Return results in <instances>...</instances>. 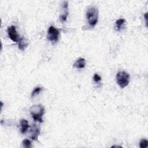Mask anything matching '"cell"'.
<instances>
[{
    "instance_id": "7",
    "label": "cell",
    "mask_w": 148,
    "mask_h": 148,
    "mask_svg": "<svg viewBox=\"0 0 148 148\" xmlns=\"http://www.w3.org/2000/svg\"><path fill=\"white\" fill-rule=\"evenodd\" d=\"M31 139L34 141H37L38 136L40 134V129L36 125H33L31 129Z\"/></svg>"
},
{
    "instance_id": "1",
    "label": "cell",
    "mask_w": 148,
    "mask_h": 148,
    "mask_svg": "<svg viewBox=\"0 0 148 148\" xmlns=\"http://www.w3.org/2000/svg\"><path fill=\"white\" fill-rule=\"evenodd\" d=\"M86 19L88 23L91 27H94L98 19V10L95 7H90L86 11Z\"/></svg>"
},
{
    "instance_id": "5",
    "label": "cell",
    "mask_w": 148,
    "mask_h": 148,
    "mask_svg": "<svg viewBox=\"0 0 148 148\" xmlns=\"http://www.w3.org/2000/svg\"><path fill=\"white\" fill-rule=\"evenodd\" d=\"M8 34L10 39L15 42H17L20 39L19 35L17 34L16 27L14 26H10L8 28Z\"/></svg>"
},
{
    "instance_id": "4",
    "label": "cell",
    "mask_w": 148,
    "mask_h": 148,
    "mask_svg": "<svg viewBox=\"0 0 148 148\" xmlns=\"http://www.w3.org/2000/svg\"><path fill=\"white\" fill-rule=\"evenodd\" d=\"M59 30L55 28L54 26H51L48 30L47 38L49 41L56 42L59 39Z\"/></svg>"
},
{
    "instance_id": "12",
    "label": "cell",
    "mask_w": 148,
    "mask_h": 148,
    "mask_svg": "<svg viewBox=\"0 0 148 148\" xmlns=\"http://www.w3.org/2000/svg\"><path fill=\"white\" fill-rule=\"evenodd\" d=\"M41 90H42V88L41 87H37L36 88H35L31 93V97L33 98L34 96H35L36 95L38 94L41 92Z\"/></svg>"
},
{
    "instance_id": "16",
    "label": "cell",
    "mask_w": 148,
    "mask_h": 148,
    "mask_svg": "<svg viewBox=\"0 0 148 148\" xmlns=\"http://www.w3.org/2000/svg\"><path fill=\"white\" fill-rule=\"evenodd\" d=\"M144 17H145V21H146V27H147V12H146V13L144 15Z\"/></svg>"
},
{
    "instance_id": "3",
    "label": "cell",
    "mask_w": 148,
    "mask_h": 148,
    "mask_svg": "<svg viewBox=\"0 0 148 148\" xmlns=\"http://www.w3.org/2000/svg\"><path fill=\"white\" fill-rule=\"evenodd\" d=\"M130 75L125 71H121L117 73L116 82L121 88H125L130 82Z\"/></svg>"
},
{
    "instance_id": "2",
    "label": "cell",
    "mask_w": 148,
    "mask_h": 148,
    "mask_svg": "<svg viewBox=\"0 0 148 148\" xmlns=\"http://www.w3.org/2000/svg\"><path fill=\"white\" fill-rule=\"evenodd\" d=\"M30 113L35 121L42 123L43 121L42 116L45 113V108L41 104L34 105L30 108Z\"/></svg>"
},
{
    "instance_id": "13",
    "label": "cell",
    "mask_w": 148,
    "mask_h": 148,
    "mask_svg": "<svg viewBox=\"0 0 148 148\" xmlns=\"http://www.w3.org/2000/svg\"><path fill=\"white\" fill-rule=\"evenodd\" d=\"M139 146L141 148H146L148 146V141L146 139H142L140 141Z\"/></svg>"
},
{
    "instance_id": "9",
    "label": "cell",
    "mask_w": 148,
    "mask_h": 148,
    "mask_svg": "<svg viewBox=\"0 0 148 148\" xmlns=\"http://www.w3.org/2000/svg\"><path fill=\"white\" fill-rule=\"evenodd\" d=\"M29 45V42L27 40H26L25 38H21L18 41V46L19 48L20 51H24L25 50V49Z\"/></svg>"
},
{
    "instance_id": "14",
    "label": "cell",
    "mask_w": 148,
    "mask_h": 148,
    "mask_svg": "<svg viewBox=\"0 0 148 148\" xmlns=\"http://www.w3.org/2000/svg\"><path fill=\"white\" fill-rule=\"evenodd\" d=\"M93 79H94V82H95L96 83H98L101 81L102 78L99 75H98V74L95 73L94 75V77H93Z\"/></svg>"
},
{
    "instance_id": "11",
    "label": "cell",
    "mask_w": 148,
    "mask_h": 148,
    "mask_svg": "<svg viewBox=\"0 0 148 148\" xmlns=\"http://www.w3.org/2000/svg\"><path fill=\"white\" fill-rule=\"evenodd\" d=\"M125 23H126V20H125L124 19H118L115 23H116V28L117 30L120 31Z\"/></svg>"
},
{
    "instance_id": "6",
    "label": "cell",
    "mask_w": 148,
    "mask_h": 148,
    "mask_svg": "<svg viewBox=\"0 0 148 148\" xmlns=\"http://www.w3.org/2000/svg\"><path fill=\"white\" fill-rule=\"evenodd\" d=\"M63 13L60 16V19L62 22H64L67 20V17L68 16V4L67 1L63 2Z\"/></svg>"
},
{
    "instance_id": "15",
    "label": "cell",
    "mask_w": 148,
    "mask_h": 148,
    "mask_svg": "<svg viewBox=\"0 0 148 148\" xmlns=\"http://www.w3.org/2000/svg\"><path fill=\"white\" fill-rule=\"evenodd\" d=\"M23 144L25 147H31V142L29 139H24L23 141Z\"/></svg>"
},
{
    "instance_id": "10",
    "label": "cell",
    "mask_w": 148,
    "mask_h": 148,
    "mask_svg": "<svg viewBox=\"0 0 148 148\" xmlns=\"http://www.w3.org/2000/svg\"><path fill=\"white\" fill-rule=\"evenodd\" d=\"M86 61L85 59L80 58L77 60V61L73 64V67L77 69H83L85 67Z\"/></svg>"
},
{
    "instance_id": "8",
    "label": "cell",
    "mask_w": 148,
    "mask_h": 148,
    "mask_svg": "<svg viewBox=\"0 0 148 148\" xmlns=\"http://www.w3.org/2000/svg\"><path fill=\"white\" fill-rule=\"evenodd\" d=\"M20 126H21V133L22 134L26 133V131L30 127L29 122L26 119H21L20 120Z\"/></svg>"
}]
</instances>
